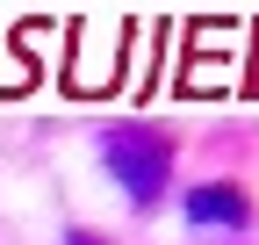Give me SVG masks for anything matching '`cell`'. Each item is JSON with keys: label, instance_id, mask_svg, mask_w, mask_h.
<instances>
[{"label": "cell", "instance_id": "3957f363", "mask_svg": "<svg viewBox=\"0 0 259 245\" xmlns=\"http://www.w3.org/2000/svg\"><path fill=\"white\" fill-rule=\"evenodd\" d=\"M65 245H115L108 231H87V224H72V231H65Z\"/></svg>", "mask_w": 259, "mask_h": 245}, {"label": "cell", "instance_id": "6da1fadb", "mask_svg": "<svg viewBox=\"0 0 259 245\" xmlns=\"http://www.w3.org/2000/svg\"><path fill=\"white\" fill-rule=\"evenodd\" d=\"M101 166L115 173V188L130 195V209H158V195L173 188V159H180V137L166 123H144V115H122V123H101Z\"/></svg>", "mask_w": 259, "mask_h": 245}, {"label": "cell", "instance_id": "7a4b0ae2", "mask_svg": "<svg viewBox=\"0 0 259 245\" xmlns=\"http://www.w3.org/2000/svg\"><path fill=\"white\" fill-rule=\"evenodd\" d=\"M187 224H202V231H245L252 224V188L245 180H202V188H187Z\"/></svg>", "mask_w": 259, "mask_h": 245}]
</instances>
